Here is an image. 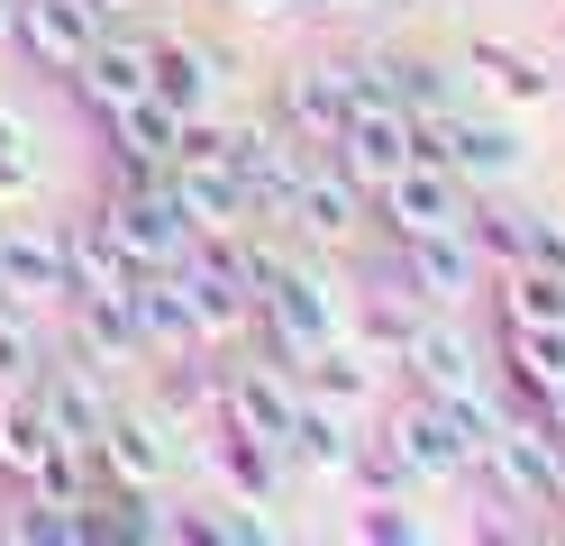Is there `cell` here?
Wrapping results in <instances>:
<instances>
[{
    "label": "cell",
    "instance_id": "cell-1",
    "mask_svg": "<svg viewBox=\"0 0 565 546\" xmlns=\"http://www.w3.org/2000/svg\"><path fill=\"white\" fill-rule=\"evenodd\" d=\"M411 137H419V156L429 164H447L466 192H511V182L529 173V137H520V119L511 109H475V100H456V109H429V119H411Z\"/></svg>",
    "mask_w": 565,
    "mask_h": 546
},
{
    "label": "cell",
    "instance_id": "cell-2",
    "mask_svg": "<svg viewBox=\"0 0 565 546\" xmlns=\"http://www.w3.org/2000/svg\"><path fill=\"white\" fill-rule=\"evenodd\" d=\"M92 228L110 237V246L128 255L137 274H173V265H183V255L201 246V237H192V218H183V201H173V182H164V173H147V182H128V173H119V192L100 201V218H92Z\"/></svg>",
    "mask_w": 565,
    "mask_h": 546
},
{
    "label": "cell",
    "instance_id": "cell-3",
    "mask_svg": "<svg viewBox=\"0 0 565 546\" xmlns=\"http://www.w3.org/2000/svg\"><path fill=\"white\" fill-rule=\"evenodd\" d=\"M292 246H310V255H338V246H356L365 237V182L347 173L329 146L301 164V182H292V201H282V218H274Z\"/></svg>",
    "mask_w": 565,
    "mask_h": 546
},
{
    "label": "cell",
    "instance_id": "cell-4",
    "mask_svg": "<svg viewBox=\"0 0 565 546\" xmlns=\"http://www.w3.org/2000/svg\"><path fill=\"white\" fill-rule=\"evenodd\" d=\"M173 456H183V419H164V410H110V428H100V447H92V483L119 492V501H147V492H164Z\"/></svg>",
    "mask_w": 565,
    "mask_h": 546
},
{
    "label": "cell",
    "instance_id": "cell-5",
    "mask_svg": "<svg viewBox=\"0 0 565 546\" xmlns=\"http://www.w3.org/2000/svg\"><path fill=\"white\" fill-rule=\"evenodd\" d=\"M383 456H393L411 483H466V464H475V437L456 428V410L447 400H429V392H411L393 419H383Z\"/></svg>",
    "mask_w": 565,
    "mask_h": 546
},
{
    "label": "cell",
    "instance_id": "cell-6",
    "mask_svg": "<svg viewBox=\"0 0 565 546\" xmlns=\"http://www.w3.org/2000/svg\"><path fill=\"white\" fill-rule=\"evenodd\" d=\"M374 228L383 237H438V228H466V210H475V192L456 182L447 164H429V156H411L393 182H374Z\"/></svg>",
    "mask_w": 565,
    "mask_h": 546
},
{
    "label": "cell",
    "instance_id": "cell-7",
    "mask_svg": "<svg viewBox=\"0 0 565 546\" xmlns=\"http://www.w3.org/2000/svg\"><path fill=\"white\" fill-rule=\"evenodd\" d=\"M402 282H411V301L419 310H466L475 291L492 282V265L475 255L466 228H438V237H393V255H383Z\"/></svg>",
    "mask_w": 565,
    "mask_h": 546
},
{
    "label": "cell",
    "instance_id": "cell-8",
    "mask_svg": "<svg viewBox=\"0 0 565 546\" xmlns=\"http://www.w3.org/2000/svg\"><path fill=\"white\" fill-rule=\"evenodd\" d=\"M402 374H411V392H475V383H492V355L466 338V328H456V310H419L411 319V338H402Z\"/></svg>",
    "mask_w": 565,
    "mask_h": 546
},
{
    "label": "cell",
    "instance_id": "cell-9",
    "mask_svg": "<svg viewBox=\"0 0 565 546\" xmlns=\"http://www.w3.org/2000/svg\"><path fill=\"white\" fill-rule=\"evenodd\" d=\"M38 400H46V428H55V447H74V456H92L100 447V428H110V374H100L92 355H74L64 346V364H38Z\"/></svg>",
    "mask_w": 565,
    "mask_h": 546
},
{
    "label": "cell",
    "instance_id": "cell-10",
    "mask_svg": "<svg viewBox=\"0 0 565 546\" xmlns=\"http://www.w3.org/2000/svg\"><path fill=\"white\" fill-rule=\"evenodd\" d=\"M110 19H119L110 0H19L10 46H19L28 64H38V73H55V83H64V73L83 64V46H92V36L110 28Z\"/></svg>",
    "mask_w": 565,
    "mask_h": 546
},
{
    "label": "cell",
    "instance_id": "cell-11",
    "mask_svg": "<svg viewBox=\"0 0 565 546\" xmlns=\"http://www.w3.org/2000/svg\"><path fill=\"white\" fill-rule=\"evenodd\" d=\"M64 83H74V100L92 109H128V100H147L156 92V36H128V28H100L92 46H83V64L64 73Z\"/></svg>",
    "mask_w": 565,
    "mask_h": 546
},
{
    "label": "cell",
    "instance_id": "cell-12",
    "mask_svg": "<svg viewBox=\"0 0 565 546\" xmlns=\"http://www.w3.org/2000/svg\"><path fill=\"white\" fill-rule=\"evenodd\" d=\"M329 156L356 173V182H365V201H374V182H393V173L419 156L411 109H402V100H356V109H347V128L329 137Z\"/></svg>",
    "mask_w": 565,
    "mask_h": 546
},
{
    "label": "cell",
    "instance_id": "cell-13",
    "mask_svg": "<svg viewBox=\"0 0 565 546\" xmlns=\"http://www.w3.org/2000/svg\"><path fill=\"white\" fill-rule=\"evenodd\" d=\"M220 410L237 419V428H256V437H292V419H301V374L292 364H274V355H237V364H220Z\"/></svg>",
    "mask_w": 565,
    "mask_h": 546
},
{
    "label": "cell",
    "instance_id": "cell-14",
    "mask_svg": "<svg viewBox=\"0 0 565 546\" xmlns=\"http://www.w3.org/2000/svg\"><path fill=\"white\" fill-rule=\"evenodd\" d=\"M164 182H173V201H183L192 237H237V228H256V192H246V173H237L228 156H201V146H192Z\"/></svg>",
    "mask_w": 565,
    "mask_h": 546
},
{
    "label": "cell",
    "instance_id": "cell-15",
    "mask_svg": "<svg viewBox=\"0 0 565 546\" xmlns=\"http://www.w3.org/2000/svg\"><path fill=\"white\" fill-rule=\"evenodd\" d=\"M201 456H210V473L228 483V501H256V510H274L282 501V483H292V456L274 447V437H256V428H237L228 410L210 419V437H201Z\"/></svg>",
    "mask_w": 565,
    "mask_h": 546
},
{
    "label": "cell",
    "instance_id": "cell-16",
    "mask_svg": "<svg viewBox=\"0 0 565 546\" xmlns=\"http://www.w3.org/2000/svg\"><path fill=\"white\" fill-rule=\"evenodd\" d=\"M456 64H466V83H475L492 109H511V119H520V109H547V100L565 92V83H556V64H547V55H529V46H511V36H475Z\"/></svg>",
    "mask_w": 565,
    "mask_h": 546
},
{
    "label": "cell",
    "instance_id": "cell-17",
    "mask_svg": "<svg viewBox=\"0 0 565 546\" xmlns=\"http://www.w3.org/2000/svg\"><path fill=\"white\" fill-rule=\"evenodd\" d=\"M183 109H164L156 92L147 100H128V109H100V137H110V156H119V173L128 182H147V173H173L183 164Z\"/></svg>",
    "mask_w": 565,
    "mask_h": 546
},
{
    "label": "cell",
    "instance_id": "cell-18",
    "mask_svg": "<svg viewBox=\"0 0 565 546\" xmlns=\"http://www.w3.org/2000/svg\"><path fill=\"white\" fill-rule=\"evenodd\" d=\"M347 109H356V83H347L338 55L292 64V73H282V92H274V119L292 128V137H310V146H329V137L347 128Z\"/></svg>",
    "mask_w": 565,
    "mask_h": 546
},
{
    "label": "cell",
    "instance_id": "cell-19",
    "mask_svg": "<svg viewBox=\"0 0 565 546\" xmlns=\"http://www.w3.org/2000/svg\"><path fill=\"white\" fill-rule=\"evenodd\" d=\"M0 291L10 301H64L74 274H64V228H38V218H0Z\"/></svg>",
    "mask_w": 565,
    "mask_h": 546
},
{
    "label": "cell",
    "instance_id": "cell-20",
    "mask_svg": "<svg viewBox=\"0 0 565 546\" xmlns=\"http://www.w3.org/2000/svg\"><path fill=\"white\" fill-rule=\"evenodd\" d=\"M228 55L201 46V36H156V100L183 109V119H210V109L228 100Z\"/></svg>",
    "mask_w": 565,
    "mask_h": 546
},
{
    "label": "cell",
    "instance_id": "cell-21",
    "mask_svg": "<svg viewBox=\"0 0 565 546\" xmlns=\"http://www.w3.org/2000/svg\"><path fill=\"white\" fill-rule=\"evenodd\" d=\"M356 428H365V419L329 410V400H301V419H292V437H282V456H292L301 483H356V456H365Z\"/></svg>",
    "mask_w": 565,
    "mask_h": 546
},
{
    "label": "cell",
    "instance_id": "cell-22",
    "mask_svg": "<svg viewBox=\"0 0 565 546\" xmlns=\"http://www.w3.org/2000/svg\"><path fill=\"white\" fill-rule=\"evenodd\" d=\"M46 456H55V428H46L38 383L0 392V483H10V492H28V483L46 473Z\"/></svg>",
    "mask_w": 565,
    "mask_h": 546
},
{
    "label": "cell",
    "instance_id": "cell-23",
    "mask_svg": "<svg viewBox=\"0 0 565 546\" xmlns=\"http://www.w3.org/2000/svg\"><path fill=\"white\" fill-rule=\"evenodd\" d=\"M64 274H74V291L64 301H110V291H128L137 282V265L100 237V228H64Z\"/></svg>",
    "mask_w": 565,
    "mask_h": 546
},
{
    "label": "cell",
    "instance_id": "cell-24",
    "mask_svg": "<svg viewBox=\"0 0 565 546\" xmlns=\"http://www.w3.org/2000/svg\"><path fill=\"white\" fill-rule=\"evenodd\" d=\"M393 100L411 109V119L456 109V100H466V64H447V55H393Z\"/></svg>",
    "mask_w": 565,
    "mask_h": 546
},
{
    "label": "cell",
    "instance_id": "cell-25",
    "mask_svg": "<svg viewBox=\"0 0 565 546\" xmlns=\"http://www.w3.org/2000/svg\"><path fill=\"white\" fill-rule=\"evenodd\" d=\"M38 192V128H28V109L0 100V210H19Z\"/></svg>",
    "mask_w": 565,
    "mask_h": 546
},
{
    "label": "cell",
    "instance_id": "cell-26",
    "mask_svg": "<svg viewBox=\"0 0 565 546\" xmlns=\"http://www.w3.org/2000/svg\"><path fill=\"white\" fill-rule=\"evenodd\" d=\"M356 537L365 546H419V537H438L419 510L402 501V492H365V510H356Z\"/></svg>",
    "mask_w": 565,
    "mask_h": 546
},
{
    "label": "cell",
    "instance_id": "cell-27",
    "mask_svg": "<svg viewBox=\"0 0 565 546\" xmlns=\"http://www.w3.org/2000/svg\"><path fill=\"white\" fill-rule=\"evenodd\" d=\"M38 328H28V301H0V392H19V383H38Z\"/></svg>",
    "mask_w": 565,
    "mask_h": 546
},
{
    "label": "cell",
    "instance_id": "cell-28",
    "mask_svg": "<svg viewBox=\"0 0 565 546\" xmlns=\"http://www.w3.org/2000/svg\"><path fill=\"white\" fill-rule=\"evenodd\" d=\"M520 265L565 274V210H520Z\"/></svg>",
    "mask_w": 565,
    "mask_h": 546
},
{
    "label": "cell",
    "instance_id": "cell-29",
    "mask_svg": "<svg viewBox=\"0 0 565 546\" xmlns=\"http://www.w3.org/2000/svg\"><path fill=\"white\" fill-rule=\"evenodd\" d=\"M539 419H547V428H556V437H565V374H556V383H547V400H539Z\"/></svg>",
    "mask_w": 565,
    "mask_h": 546
},
{
    "label": "cell",
    "instance_id": "cell-30",
    "mask_svg": "<svg viewBox=\"0 0 565 546\" xmlns=\"http://www.w3.org/2000/svg\"><path fill=\"white\" fill-rule=\"evenodd\" d=\"M292 10H365V0H292Z\"/></svg>",
    "mask_w": 565,
    "mask_h": 546
},
{
    "label": "cell",
    "instance_id": "cell-31",
    "mask_svg": "<svg viewBox=\"0 0 565 546\" xmlns=\"http://www.w3.org/2000/svg\"><path fill=\"white\" fill-rule=\"evenodd\" d=\"M10 28H19V0H0V46H10Z\"/></svg>",
    "mask_w": 565,
    "mask_h": 546
},
{
    "label": "cell",
    "instance_id": "cell-32",
    "mask_svg": "<svg viewBox=\"0 0 565 546\" xmlns=\"http://www.w3.org/2000/svg\"><path fill=\"white\" fill-rule=\"evenodd\" d=\"M0 301H10V291H0Z\"/></svg>",
    "mask_w": 565,
    "mask_h": 546
}]
</instances>
